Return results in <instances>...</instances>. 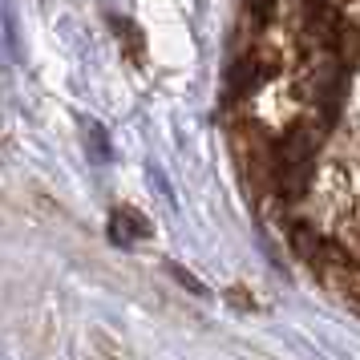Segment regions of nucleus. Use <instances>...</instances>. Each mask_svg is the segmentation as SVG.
Returning a JSON list of instances; mask_svg holds the SVG:
<instances>
[{
    "label": "nucleus",
    "instance_id": "obj_1",
    "mask_svg": "<svg viewBox=\"0 0 360 360\" xmlns=\"http://www.w3.org/2000/svg\"><path fill=\"white\" fill-rule=\"evenodd\" d=\"M142 235H150L146 219L134 211H114V239L117 243H130V239H142Z\"/></svg>",
    "mask_w": 360,
    "mask_h": 360
},
{
    "label": "nucleus",
    "instance_id": "obj_2",
    "mask_svg": "<svg viewBox=\"0 0 360 360\" xmlns=\"http://www.w3.org/2000/svg\"><path fill=\"white\" fill-rule=\"evenodd\" d=\"M170 276L179 279V283L186 288V292H195V295H207V288H202V283H198V279L191 276V271H182V267H170Z\"/></svg>",
    "mask_w": 360,
    "mask_h": 360
}]
</instances>
